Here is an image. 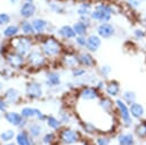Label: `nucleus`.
Wrapping results in <instances>:
<instances>
[{
    "instance_id": "f257e3e1",
    "label": "nucleus",
    "mask_w": 146,
    "mask_h": 145,
    "mask_svg": "<svg viewBox=\"0 0 146 145\" xmlns=\"http://www.w3.org/2000/svg\"><path fill=\"white\" fill-rule=\"evenodd\" d=\"M119 6L112 2L107 1H100L94 3V10L90 14V17L92 22L99 24V23H107L111 22L112 17L114 15H117L121 10Z\"/></svg>"
},
{
    "instance_id": "f03ea898",
    "label": "nucleus",
    "mask_w": 146,
    "mask_h": 145,
    "mask_svg": "<svg viewBox=\"0 0 146 145\" xmlns=\"http://www.w3.org/2000/svg\"><path fill=\"white\" fill-rule=\"evenodd\" d=\"M40 48L47 58L59 57V56H62V54L64 51V47H63L62 42L54 35H47V37L42 38Z\"/></svg>"
},
{
    "instance_id": "7ed1b4c3",
    "label": "nucleus",
    "mask_w": 146,
    "mask_h": 145,
    "mask_svg": "<svg viewBox=\"0 0 146 145\" xmlns=\"http://www.w3.org/2000/svg\"><path fill=\"white\" fill-rule=\"evenodd\" d=\"M115 114L119 118V121L123 128L128 129V128H131L133 126L135 120L130 114L129 105L125 104L120 97L115 98Z\"/></svg>"
},
{
    "instance_id": "20e7f679",
    "label": "nucleus",
    "mask_w": 146,
    "mask_h": 145,
    "mask_svg": "<svg viewBox=\"0 0 146 145\" xmlns=\"http://www.w3.org/2000/svg\"><path fill=\"white\" fill-rule=\"evenodd\" d=\"M9 45H10L11 50L23 56H26L33 48V40L31 37L23 34V35H17V37L11 38Z\"/></svg>"
},
{
    "instance_id": "39448f33",
    "label": "nucleus",
    "mask_w": 146,
    "mask_h": 145,
    "mask_svg": "<svg viewBox=\"0 0 146 145\" xmlns=\"http://www.w3.org/2000/svg\"><path fill=\"white\" fill-rule=\"evenodd\" d=\"M58 139L63 145H73L81 140V134L71 127H63L58 131Z\"/></svg>"
},
{
    "instance_id": "423d86ee",
    "label": "nucleus",
    "mask_w": 146,
    "mask_h": 145,
    "mask_svg": "<svg viewBox=\"0 0 146 145\" xmlns=\"http://www.w3.org/2000/svg\"><path fill=\"white\" fill-rule=\"evenodd\" d=\"M26 63L33 69H40L47 64V57L42 53L41 48H32L31 51L25 56Z\"/></svg>"
},
{
    "instance_id": "0eeeda50",
    "label": "nucleus",
    "mask_w": 146,
    "mask_h": 145,
    "mask_svg": "<svg viewBox=\"0 0 146 145\" xmlns=\"http://www.w3.org/2000/svg\"><path fill=\"white\" fill-rule=\"evenodd\" d=\"M102 96V91L98 90L95 86L86 84L81 87V89L78 91V98L83 102H94L97 100Z\"/></svg>"
},
{
    "instance_id": "6e6552de",
    "label": "nucleus",
    "mask_w": 146,
    "mask_h": 145,
    "mask_svg": "<svg viewBox=\"0 0 146 145\" xmlns=\"http://www.w3.org/2000/svg\"><path fill=\"white\" fill-rule=\"evenodd\" d=\"M6 62L7 64L11 67V69H15V70H19L22 67L25 66L26 64V58L25 56L11 50V51H8L6 55Z\"/></svg>"
},
{
    "instance_id": "1a4fd4ad",
    "label": "nucleus",
    "mask_w": 146,
    "mask_h": 145,
    "mask_svg": "<svg viewBox=\"0 0 146 145\" xmlns=\"http://www.w3.org/2000/svg\"><path fill=\"white\" fill-rule=\"evenodd\" d=\"M97 104H98V107L104 113H107V114L115 113V99L114 98H112L105 94H102V96L97 99Z\"/></svg>"
},
{
    "instance_id": "9d476101",
    "label": "nucleus",
    "mask_w": 146,
    "mask_h": 145,
    "mask_svg": "<svg viewBox=\"0 0 146 145\" xmlns=\"http://www.w3.org/2000/svg\"><path fill=\"white\" fill-rule=\"evenodd\" d=\"M95 31L102 39H110V38L114 37L116 33V29L111 22L97 24L95 27Z\"/></svg>"
},
{
    "instance_id": "9b49d317",
    "label": "nucleus",
    "mask_w": 146,
    "mask_h": 145,
    "mask_svg": "<svg viewBox=\"0 0 146 145\" xmlns=\"http://www.w3.org/2000/svg\"><path fill=\"white\" fill-rule=\"evenodd\" d=\"M25 94L29 98L31 99H39L42 97V87L39 82H35V81H30L26 83V87H25Z\"/></svg>"
},
{
    "instance_id": "f8f14e48",
    "label": "nucleus",
    "mask_w": 146,
    "mask_h": 145,
    "mask_svg": "<svg viewBox=\"0 0 146 145\" xmlns=\"http://www.w3.org/2000/svg\"><path fill=\"white\" fill-rule=\"evenodd\" d=\"M122 89H121V84L117 80H108L106 81L105 84V89H104V94L112 97V98H117L121 96Z\"/></svg>"
},
{
    "instance_id": "ddd939ff",
    "label": "nucleus",
    "mask_w": 146,
    "mask_h": 145,
    "mask_svg": "<svg viewBox=\"0 0 146 145\" xmlns=\"http://www.w3.org/2000/svg\"><path fill=\"white\" fill-rule=\"evenodd\" d=\"M5 119L10 124L18 127L21 129H23L27 123V119H24L22 114L17 112H5Z\"/></svg>"
},
{
    "instance_id": "4468645a",
    "label": "nucleus",
    "mask_w": 146,
    "mask_h": 145,
    "mask_svg": "<svg viewBox=\"0 0 146 145\" xmlns=\"http://www.w3.org/2000/svg\"><path fill=\"white\" fill-rule=\"evenodd\" d=\"M78 57H79V64L80 66H83L84 69H92L96 66L97 62L94 57V55L89 51H80L78 53Z\"/></svg>"
},
{
    "instance_id": "2eb2a0df",
    "label": "nucleus",
    "mask_w": 146,
    "mask_h": 145,
    "mask_svg": "<svg viewBox=\"0 0 146 145\" xmlns=\"http://www.w3.org/2000/svg\"><path fill=\"white\" fill-rule=\"evenodd\" d=\"M21 114H22V116H23L24 119L35 118V119H38V120H40V121H46V120H47V118H48V115L43 114L39 108L29 107V106L23 107V108L21 110Z\"/></svg>"
},
{
    "instance_id": "dca6fc26",
    "label": "nucleus",
    "mask_w": 146,
    "mask_h": 145,
    "mask_svg": "<svg viewBox=\"0 0 146 145\" xmlns=\"http://www.w3.org/2000/svg\"><path fill=\"white\" fill-rule=\"evenodd\" d=\"M102 46V38L97 34V33H91L87 35V46H86V50L89 53H96L99 50Z\"/></svg>"
},
{
    "instance_id": "f3484780",
    "label": "nucleus",
    "mask_w": 146,
    "mask_h": 145,
    "mask_svg": "<svg viewBox=\"0 0 146 145\" xmlns=\"http://www.w3.org/2000/svg\"><path fill=\"white\" fill-rule=\"evenodd\" d=\"M132 132L135 134L137 139L146 142V119L136 121L132 126Z\"/></svg>"
},
{
    "instance_id": "a211bd4d",
    "label": "nucleus",
    "mask_w": 146,
    "mask_h": 145,
    "mask_svg": "<svg viewBox=\"0 0 146 145\" xmlns=\"http://www.w3.org/2000/svg\"><path fill=\"white\" fill-rule=\"evenodd\" d=\"M60 62H62V65H64L65 67H68V69H73V67H76V66L80 65L78 54H75L73 51L63 54L62 58H60Z\"/></svg>"
},
{
    "instance_id": "6ab92c4d",
    "label": "nucleus",
    "mask_w": 146,
    "mask_h": 145,
    "mask_svg": "<svg viewBox=\"0 0 146 145\" xmlns=\"http://www.w3.org/2000/svg\"><path fill=\"white\" fill-rule=\"evenodd\" d=\"M117 145H136V136L132 131H121L116 136Z\"/></svg>"
},
{
    "instance_id": "aec40b11",
    "label": "nucleus",
    "mask_w": 146,
    "mask_h": 145,
    "mask_svg": "<svg viewBox=\"0 0 146 145\" xmlns=\"http://www.w3.org/2000/svg\"><path fill=\"white\" fill-rule=\"evenodd\" d=\"M129 111H130V114H131V116L133 118L135 121L144 119L145 113H146L145 106L139 102H135V103L130 104L129 105Z\"/></svg>"
},
{
    "instance_id": "412c9836",
    "label": "nucleus",
    "mask_w": 146,
    "mask_h": 145,
    "mask_svg": "<svg viewBox=\"0 0 146 145\" xmlns=\"http://www.w3.org/2000/svg\"><path fill=\"white\" fill-rule=\"evenodd\" d=\"M36 13V6L33 2H23L19 8V15L24 19H29L33 17Z\"/></svg>"
},
{
    "instance_id": "4be33fe9",
    "label": "nucleus",
    "mask_w": 146,
    "mask_h": 145,
    "mask_svg": "<svg viewBox=\"0 0 146 145\" xmlns=\"http://www.w3.org/2000/svg\"><path fill=\"white\" fill-rule=\"evenodd\" d=\"M57 34L58 37H60L64 40H74L76 38V33L73 29L72 25H62L58 30H57Z\"/></svg>"
},
{
    "instance_id": "5701e85b",
    "label": "nucleus",
    "mask_w": 146,
    "mask_h": 145,
    "mask_svg": "<svg viewBox=\"0 0 146 145\" xmlns=\"http://www.w3.org/2000/svg\"><path fill=\"white\" fill-rule=\"evenodd\" d=\"M31 22H32V25L35 30V33H38V34H42L43 32H46L50 27L49 22L47 19H43V18H33Z\"/></svg>"
},
{
    "instance_id": "b1692460",
    "label": "nucleus",
    "mask_w": 146,
    "mask_h": 145,
    "mask_svg": "<svg viewBox=\"0 0 146 145\" xmlns=\"http://www.w3.org/2000/svg\"><path fill=\"white\" fill-rule=\"evenodd\" d=\"M92 10H94V3L90 0L84 1V2H80L76 7V14L79 16H90Z\"/></svg>"
},
{
    "instance_id": "393cba45",
    "label": "nucleus",
    "mask_w": 146,
    "mask_h": 145,
    "mask_svg": "<svg viewBox=\"0 0 146 145\" xmlns=\"http://www.w3.org/2000/svg\"><path fill=\"white\" fill-rule=\"evenodd\" d=\"M60 75L56 71H50L46 74V84L48 87H57L60 84Z\"/></svg>"
},
{
    "instance_id": "a878e982",
    "label": "nucleus",
    "mask_w": 146,
    "mask_h": 145,
    "mask_svg": "<svg viewBox=\"0 0 146 145\" xmlns=\"http://www.w3.org/2000/svg\"><path fill=\"white\" fill-rule=\"evenodd\" d=\"M3 98L8 103V105L9 104H16L19 100V92L15 88H8L3 94Z\"/></svg>"
},
{
    "instance_id": "bb28decb",
    "label": "nucleus",
    "mask_w": 146,
    "mask_h": 145,
    "mask_svg": "<svg viewBox=\"0 0 146 145\" xmlns=\"http://www.w3.org/2000/svg\"><path fill=\"white\" fill-rule=\"evenodd\" d=\"M31 138L32 137L30 136V134L25 130H21L15 137L17 145H34Z\"/></svg>"
},
{
    "instance_id": "cd10ccee",
    "label": "nucleus",
    "mask_w": 146,
    "mask_h": 145,
    "mask_svg": "<svg viewBox=\"0 0 146 145\" xmlns=\"http://www.w3.org/2000/svg\"><path fill=\"white\" fill-rule=\"evenodd\" d=\"M120 98H121L125 104L130 105V104L137 102V94H136V91H133V90L127 89V90H123V91L121 92Z\"/></svg>"
},
{
    "instance_id": "c85d7f7f",
    "label": "nucleus",
    "mask_w": 146,
    "mask_h": 145,
    "mask_svg": "<svg viewBox=\"0 0 146 145\" xmlns=\"http://www.w3.org/2000/svg\"><path fill=\"white\" fill-rule=\"evenodd\" d=\"M19 29L24 35H34L35 34V30L32 25V22H30L29 19H23L19 24Z\"/></svg>"
},
{
    "instance_id": "c756f323",
    "label": "nucleus",
    "mask_w": 146,
    "mask_h": 145,
    "mask_svg": "<svg viewBox=\"0 0 146 145\" xmlns=\"http://www.w3.org/2000/svg\"><path fill=\"white\" fill-rule=\"evenodd\" d=\"M72 26H73V29H74L76 35H83V37H87V35L89 34V29H90V27H88V26H87L83 22H81L80 19H78Z\"/></svg>"
},
{
    "instance_id": "7c9ffc66",
    "label": "nucleus",
    "mask_w": 146,
    "mask_h": 145,
    "mask_svg": "<svg viewBox=\"0 0 146 145\" xmlns=\"http://www.w3.org/2000/svg\"><path fill=\"white\" fill-rule=\"evenodd\" d=\"M21 31L19 29V25H15V24H10V25H7L3 31H2V34L3 37L8 38V39H11L14 37H16L18 34V32Z\"/></svg>"
},
{
    "instance_id": "2f4dec72",
    "label": "nucleus",
    "mask_w": 146,
    "mask_h": 145,
    "mask_svg": "<svg viewBox=\"0 0 146 145\" xmlns=\"http://www.w3.org/2000/svg\"><path fill=\"white\" fill-rule=\"evenodd\" d=\"M81 128H82V130H83L86 134H88V135H96V134L99 131L98 128L96 127V124H95L94 122L89 121V120H87V121H81Z\"/></svg>"
},
{
    "instance_id": "473e14b6",
    "label": "nucleus",
    "mask_w": 146,
    "mask_h": 145,
    "mask_svg": "<svg viewBox=\"0 0 146 145\" xmlns=\"http://www.w3.org/2000/svg\"><path fill=\"white\" fill-rule=\"evenodd\" d=\"M41 131H42L41 126L38 124L36 122H32V123L29 124L27 132L30 134V136H31L32 138H36V137H39V136L41 135Z\"/></svg>"
},
{
    "instance_id": "72a5a7b5",
    "label": "nucleus",
    "mask_w": 146,
    "mask_h": 145,
    "mask_svg": "<svg viewBox=\"0 0 146 145\" xmlns=\"http://www.w3.org/2000/svg\"><path fill=\"white\" fill-rule=\"evenodd\" d=\"M46 122H47L48 127L51 128L52 130H59L60 127H62V122H60V120H59L58 118L54 116V115H48Z\"/></svg>"
},
{
    "instance_id": "f704fd0d",
    "label": "nucleus",
    "mask_w": 146,
    "mask_h": 145,
    "mask_svg": "<svg viewBox=\"0 0 146 145\" xmlns=\"http://www.w3.org/2000/svg\"><path fill=\"white\" fill-rule=\"evenodd\" d=\"M71 73H72V76L75 78V79H81V78H84L87 75V69H84L83 66H76V67H73L71 69Z\"/></svg>"
},
{
    "instance_id": "c9c22d12",
    "label": "nucleus",
    "mask_w": 146,
    "mask_h": 145,
    "mask_svg": "<svg viewBox=\"0 0 146 145\" xmlns=\"http://www.w3.org/2000/svg\"><path fill=\"white\" fill-rule=\"evenodd\" d=\"M132 35H133L135 40H137V41L146 40V29H144L143 26L141 27H136L132 31Z\"/></svg>"
},
{
    "instance_id": "e433bc0d",
    "label": "nucleus",
    "mask_w": 146,
    "mask_h": 145,
    "mask_svg": "<svg viewBox=\"0 0 146 145\" xmlns=\"http://www.w3.org/2000/svg\"><path fill=\"white\" fill-rule=\"evenodd\" d=\"M48 6H49L50 10L54 11V13H56V14H63V13L65 11L63 5L59 3V2H57V1H55V0H50V1H48Z\"/></svg>"
},
{
    "instance_id": "4c0bfd02",
    "label": "nucleus",
    "mask_w": 146,
    "mask_h": 145,
    "mask_svg": "<svg viewBox=\"0 0 146 145\" xmlns=\"http://www.w3.org/2000/svg\"><path fill=\"white\" fill-rule=\"evenodd\" d=\"M15 137H16V134H15V131H14L13 129H7V130L0 132V140H2V142H5V143L10 142V140L14 139Z\"/></svg>"
},
{
    "instance_id": "58836bf2",
    "label": "nucleus",
    "mask_w": 146,
    "mask_h": 145,
    "mask_svg": "<svg viewBox=\"0 0 146 145\" xmlns=\"http://www.w3.org/2000/svg\"><path fill=\"white\" fill-rule=\"evenodd\" d=\"M73 41H74V46L78 49H86V46H87V37L76 35V38Z\"/></svg>"
},
{
    "instance_id": "ea45409f",
    "label": "nucleus",
    "mask_w": 146,
    "mask_h": 145,
    "mask_svg": "<svg viewBox=\"0 0 146 145\" xmlns=\"http://www.w3.org/2000/svg\"><path fill=\"white\" fill-rule=\"evenodd\" d=\"M124 2H125V5L130 9L137 10V9H139L143 6V3L145 2V0H124Z\"/></svg>"
},
{
    "instance_id": "a19ab883",
    "label": "nucleus",
    "mask_w": 146,
    "mask_h": 145,
    "mask_svg": "<svg viewBox=\"0 0 146 145\" xmlns=\"http://www.w3.org/2000/svg\"><path fill=\"white\" fill-rule=\"evenodd\" d=\"M111 72H112V67L108 64H104V65L99 66V69H98V74L102 78H104V79L105 78H108V75L111 74Z\"/></svg>"
},
{
    "instance_id": "79ce46f5",
    "label": "nucleus",
    "mask_w": 146,
    "mask_h": 145,
    "mask_svg": "<svg viewBox=\"0 0 146 145\" xmlns=\"http://www.w3.org/2000/svg\"><path fill=\"white\" fill-rule=\"evenodd\" d=\"M96 145H111V138L105 135H98L95 139Z\"/></svg>"
},
{
    "instance_id": "37998d69",
    "label": "nucleus",
    "mask_w": 146,
    "mask_h": 145,
    "mask_svg": "<svg viewBox=\"0 0 146 145\" xmlns=\"http://www.w3.org/2000/svg\"><path fill=\"white\" fill-rule=\"evenodd\" d=\"M55 140H56V135H55V132H47V134H44V136L42 137V143L46 144V145H51Z\"/></svg>"
},
{
    "instance_id": "c03bdc74",
    "label": "nucleus",
    "mask_w": 146,
    "mask_h": 145,
    "mask_svg": "<svg viewBox=\"0 0 146 145\" xmlns=\"http://www.w3.org/2000/svg\"><path fill=\"white\" fill-rule=\"evenodd\" d=\"M58 119L60 120L62 124H67V123H70V121H71V114H70L67 111L63 110V111L59 112V118H58Z\"/></svg>"
},
{
    "instance_id": "a18cd8bd",
    "label": "nucleus",
    "mask_w": 146,
    "mask_h": 145,
    "mask_svg": "<svg viewBox=\"0 0 146 145\" xmlns=\"http://www.w3.org/2000/svg\"><path fill=\"white\" fill-rule=\"evenodd\" d=\"M9 22H10V15L7 13H0V26L8 25Z\"/></svg>"
},
{
    "instance_id": "49530a36",
    "label": "nucleus",
    "mask_w": 146,
    "mask_h": 145,
    "mask_svg": "<svg viewBox=\"0 0 146 145\" xmlns=\"http://www.w3.org/2000/svg\"><path fill=\"white\" fill-rule=\"evenodd\" d=\"M79 19L81 21V22H83L88 27H91L92 26V19H91V17L90 16H79Z\"/></svg>"
},
{
    "instance_id": "de8ad7c7",
    "label": "nucleus",
    "mask_w": 146,
    "mask_h": 145,
    "mask_svg": "<svg viewBox=\"0 0 146 145\" xmlns=\"http://www.w3.org/2000/svg\"><path fill=\"white\" fill-rule=\"evenodd\" d=\"M105 84H106V81H104L103 79H98V80H97V82L95 83V87H96L98 90H100L102 92H104Z\"/></svg>"
},
{
    "instance_id": "09e8293b",
    "label": "nucleus",
    "mask_w": 146,
    "mask_h": 145,
    "mask_svg": "<svg viewBox=\"0 0 146 145\" xmlns=\"http://www.w3.org/2000/svg\"><path fill=\"white\" fill-rule=\"evenodd\" d=\"M8 103L5 100L3 97H0V112H7Z\"/></svg>"
},
{
    "instance_id": "8fccbe9b",
    "label": "nucleus",
    "mask_w": 146,
    "mask_h": 145,
    "mask_svg": "<svg viewBox=\"0 0 146 145\" xmlns=\"http://www.w3.org/2000/svg\"><path fill=\"white\" fill-rule=\"evenodd\" d=\"M139 22H140V24L143 25V27H146V17H140Z\"/></svg>"
},
{
    "instance_id": "3c124183",
    "label": "nucleus",
    "mask_w": 146,
    "mask_h": 145,
    "mask_svg": "<svg viewBox=\"0 0 146 145\" xmlns=\"http://www.w3.org/2000/svg\"><path fill=\"white\" fill-rule=\"evenodd\" d=\"M19 1H21V0H9V2H10L11 5H17Z\"/></svg>"
},
{
    "instance_id": "603ef678",
    "label": "nucleus",
    "mask_w": 146,
    "mask_h": 145,
    "mask_svg": "<svg viewBox=\"0 0 146 145\" xmlns=\"http://www.w3.org/2000/svg\"><path fill=\"white\" fill-rule=\"evenodd\" d=\"M74 1H76L78 3H80V2H84V1H89V0H74Z\"/></svg>"
},
{
    "instance_id": "864d4df0",
    "label": "nucleus",
    "mask_w": 146,
    "mask_h": 145,
    "mask_svg": "<svg viewBox=\"0 0 146 145\" xmlns=\"http://www.w3.org/2000/svg\"><path fill=\"white\" fill-rule=\"evenodd\" d=\"M5 145H17L16 143H10V142H8V143H6Z\"/></svg>"
},
{
    "instance_id": "5fc2aeb1",
    "label": "nucleus",
    "mask_w": 146,
    "mask_h": 145,
    "mask_svg": "<svg viewBox=\"0 0 146 145\" xmlns=\"http://www.w3.org/2000/svg\"><path fill=\"white\" fill-rule=\"evenodd\" d=\"M90 1H92V2H100V1H104V0H90Z\"/></svg>"
},
{
    "instance_id": "6e6d98bb",
    "label": "nucleus",
    "mask_w": 146,
    "mask_h": 145,
    "mask_svg": "<svg viewBox=\"0 0 146 145\" xmlns=\"http://www.w3.org/2000/svg\"><path fill=\"white\" fill-rule=\"evenodd\" d=\"M34 0H23V2H33Z\"/></svg>"
},
{
    "instance_id": "4d7b16f0",
    "label": "nucleus",
    "mask_w": 146,
    "mask_h": 145,
    "mask_svg": "<svg viewBox=\"0 0 146 145\" xmlns=\"http://www.w3.org/2000/svg\"><path fill=\"white\" fill-rule=\"evenodd\" d=\"M144 49H145V51H146V41H145V43H144Z\"/></svg>"
}]
</instances>
